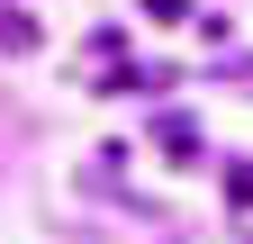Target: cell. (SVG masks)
Masks as SVG:
<instances>
[{
	"label": "cell",
	"mask_w": 253,
	"mask_h": 244,
	"mask_svg": "<svg viewBox=\"0 0 253 244\" xmlns=\"http://www.w3.org/2000/svg\"><path fill=\"white\" fill-rule=\"evenodd\" d=\"M0 54H37V18H18V9H0Z\"/></svg>",
	"instance_id": "1"
},
{
	"label": "cell",
	"mask_w": 253,
	"mask_h": 244,
	"mask_svg": "<svg viewBox=\"0 0 253 244\" xmlns=\"http://www.w3.org/2000/svg\"><path fill=\"white\" fill-rule=\"evenodd\" d=\"M226 181H235V208H253V163H235Z\"/></svg>",
	"instance_id": "2"
}]
</instances>
